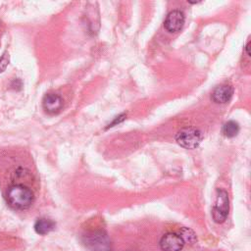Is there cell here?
Segmentation results:
<instances>
[{
	"mask_svg": "<svg viewBox=\"0 0 251 251\" xmlns=\"http://www.w3.org/2000/svg\"><path fill=\"white\" fill-rule=\"evenodd\" d=\"M7 202L16 210L28 209L33 201L34 194L31 189L23 184H14L7 190Z\"/></svg>",
	"mask_w": 251,
	"mask_h": 251,
	"instance_id": "cell-1",
	"label": "cell"
},
{
	"mask_svg": "<svg viewBox=\"0 0 251 251\" xmlns=\"http://www.w3.org/2000/svg\"><path fill=\"white\" fill-rule=\"evenodd\" d=\"M176 140L186 149H194L201 143L202 133L194 127H183L176 132Z\"/></svg>",
	"mask_w": 251,
	"mask_h": 251,
	"instance_id": "cell-2",
	"label": "cell"
},
{
	"mask_svg": "<svg viewBox=\"0 0 251 251\" xmlns=\"http://www.w3.org/2000/svg\"><path fill=\"white\" fill-rule=\"evenodd\" d=\"M228 196L224 189L217 190V199L212 210V216L216 223L222 224L226 221L228 214Z\"/></svg>",
	"mask_w": 251,
	"mask_h": 251,
	"instance_id": "cell-3",
	"label": "cell"
},
{
	"mask_svg": "<svg viewBox=\"0 0 251 251\" xmlns=\"http://www.w3.org/2000/svg\"><path fill=\"white\" fill-rule=\"evenodd\" d=\"M184 245V241L179 234L169 232L162 236L160 247L163 251H180Z\"/></svg>",
	"mask_w": 251,
	"mask_h": 251,
	"instance_id": "cell-4",
	"label": "cell"
},
{
	"mask_svg": "<svg viewBox=\"0 0 251 251\" xmlns=\"http://www.w3.org/2000/svg\"><path fill=\"white\" fill-rule=\"evenodd\" d=\"M184 14L179 10H174L170 12L165 20L164 25L169 32L179 31L184 24Z\"/></svg>",
	"mask_w": 251,
	"mask_h": 251,
	"instance_id": "cell-5",
	"label": "cell"
},
{
	"mask_svg": "<svg viewBox=\"0 0 251 251\" xmlns=\"http://www.w3.org/2000/svg\"><path fill=\"white\" fill-rule=\"evenodd\" d=\"M86 245L91 251H110V242L102 232H93L88 235Z\"/></svg>",
	"mask_w": 251,
	"mask_h": 251,
	"instance_id": "cell-6",
	"label": "cell"
},
{
	"mask_svg": "<svg viewBox=\"0 0 251 251\" xmlns=\"http://www.w3.org/2000/svg\"><path fill=\"white\" fill-rule=\"evenodd\" d=\"M43 109L49 114L58 113L63 106L62 98L55 93H47L42 100Z\"/></svg>",
	"mask_w": 251,
	"mask_h": 251,
	"instance_id": "cell-7",
	"label": "cell"
},
{
	"mask_svg": "<svg viewBox=\"0 0 251 251\" xmlns=\"http://www.w3.org/2000/svg\"><path fill=\"white\" fill-rule=\"evenodd\" d=\"M233 94V89L230 85L223 84L220 86H217L215 90L212 93V99L216 103L224 104L228 102Z\"/></svg>",
	"mask_w": 251,
	"mask_h": 251,
	"instance_id": "cell-8",
	"label": "cell"
},
{
	"mask_svg": "<svg viewBox=\"0 0 251 251\" xmlns=\"http://www.w3.org/2000/svg\"><path fill=\"white\" fill-rule=\"evenodd\" d=\"M55 222L47 219V218H40L34 224V230L41 235L47 234L55 228Z\"/></svg>",
	"mask_w": 251,
	"mask_h": 251,
	"instance_id": "cell-9",
	"label": "cell"
},
{
	"mask_svg": "<svg viewBox=\"0 0 251 251\" xmlns=\"http://www.w3.org/2000/svg\"><path fill=\"white\" fill-rule=\"evenodd\" d=\"M238 131H239V126L234 121H228L223 126V133L226 137H233L238 133Z\"/></svg>",
	"mask_w": 251,
	"mask_h": 251,
	"instance_id": "cell-10",
	"label": "cell"
},
{
	"mask_svg": "<svg viewBox=\"0 0 251 251\" xmlns=\"http://www.w3.org/2000/svg\"><path fill=\"white\" fill-rule=\"evenodd\" d=\"M179 236L182 238V240L185 242H188L190 244L194 243L196 241V234L194 231L188 227H182L179 231Z\"/></svg>",
	"mask_w": 251,
	"mask_h": 251,
	"instance_id": "cell-11",
	"label": "cell"
},
{
	"mask_svg": "<svg viewBox=\"0 0 251 251\" xmlns=\"http://www.w3.org/2000/svg\"><path fill=\"white\" fill-rule=\"evenodd\" d=\"M9 64V54L8 52H5L2 57L0 58V73L4 72Z\"/></svg>",
	"mask_w": 251,
	"mask_h": 251,
	"instance_id": "cell-12",
	"label": "cell"
},
{
	"mask_svg": "<svg viewBox=\"0 0 251 251\" xmlns=\"http://www.w3.org/2000/svg\"><path fill=\"white\" fill-rule=\"evenodd\" d=\"M124 119H125V115H122V116H119V117H117V118H116V119L113 121V123L109 125V126H114V125H116V124H119V123H121L122 121H124Z\"/></svg>",
	"mask_w": 251,
	"mask_h": 251,
	"instance_id": "cell-13",
	"label": "cell"
}]
</instances>
